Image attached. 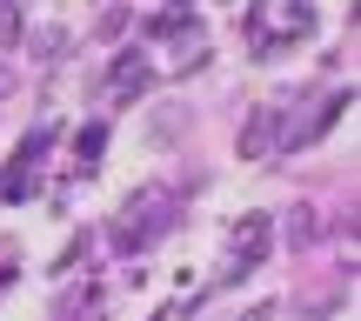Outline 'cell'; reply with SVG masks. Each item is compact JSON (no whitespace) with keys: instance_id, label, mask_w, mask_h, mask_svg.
<instances>
[{"instance_id":"obj_6","label":"cell","mask_w":361,"mask_h":321,"mask_svg":"<svg viewBox=\"0 0 361 321\" xmlns=\"http://www.w3.org/2000/svg\"><path fill=\"white\" fill-rule=\"evenodd\" d=\"M101 147H107V128H101V121H94V128H80V141H74L80 174H94V167H101Z\"/></svg>"},{"instance_id":"obj_9","label":"cell","mask_w":361,"mask_h":321,"mask_svg":"<svg viewBox=\"0 0 361 321\" xmlns=\"http://www.w3.org/2000/svg\"><path fill=\"white\" fill-rule=\"evenodd\" d=\"M241 321H274V301H261V308H247Z\"/></svg>"},{"instance_id":"obj_2","label":"cell","mask_w":361,"mask_h":321,"mask_svg":"<svg viewBox=\"0 0 361 321\" xmlns=\"http://www.w3.org/2000/svg\"><path fill=\"white\" fill-rule=\"evenodd\" d=\"M174 214H180L174 188H141L128 207H121V221H114V248H121V255H147V248L174 228Z\"/></svg>"},{"instance_id":"obj_8","label":"cell","mask_w":361,"mask_h":321,"mask_svg":"<svg viewBox=\"0 0 361 321\" xmlns=\"http://www.w3.org/2000/svg\"><path fill=\"white\" fill-rule=\"evenodd\" d=\"M61 321H101V295H87V308H67Z\"/></svg>"},{"instance_id":"obj_3","label":"cell","mask_w":361,"mask_h":321,"mask_svg":"<svg viewBox=\"0 0 361 321\" xmlns=\"http://www.w3.org/2000/svg\"><path fill=\"white\" fill-rule=\"evenodd\" d=\"M268 214H241V228H234L228 241V281H241V274H255L261 261H268Z\"/></svg>"},{"instance_id":"obj_4","label":"cell","mask_w":361,"mask_h":321,"mask_svg":"<svg viewBox=\"0 0 361 321\" xmlns=\"http://www.w3.org/2000/svg\"><path fill=\"white\" fill-rule=\"evenodd\" d=\"M147 80H154V61L141 47H128L114 61V74H107V101H134V94H147Z\"/></svg>"},{"instance_id":"obj_1","label":"cell","mask_w":361,"mask_h":321,"mask_svg":"<svg viewBox=\"0 0 361 321\" xmlns=\"http://www.w3.org/2000/svg\"><path fill=\"white\" fill-rule=\"evenodd\" d=\"M308 34H314V0H255L247 7V47L261 61H274L281 47H295Z\"/></svg>"},{"instance_id":"obj_7","label":"cell","mask_w":361,"mask_h":321,"mask_svg":"<svg viewBox=\"0 0 361 321\" xmlns=\"http://www.w3.org/2000/svg\"><path fill=\"white\" fill-rule=\"evenodd\" d=\"M180 27H194V0H168V7L154 13V27H147V34H180Z\"/></svg>"},{"instance_id":"obj_10","label":"cell","mask_w":361,"mask_h":321,"mask_svg":"<svg viewBox=\"0 0 361 321\" xmlns=\"http://www.w3.org/2000/svg\"><path fill=\"white\" fill-rule=\"evenodd\" d=\"M7 94H13V67H0V101H7Z\"/></svg>"},{"instance_id":"obj_5","label":"cell","mask_w":361,"mask_h":321,"mask_svg":"<svg viewBox=\"0 0 361 321\" xmlns=\"http://www.w3.org/2000/svg\"><path fill=\"white\" fill-rule=\"evenodd\" d=\"M274 141H281V107H255L241 128V155L261 161V155H274Z\"/></svg>"}]
</instances>
